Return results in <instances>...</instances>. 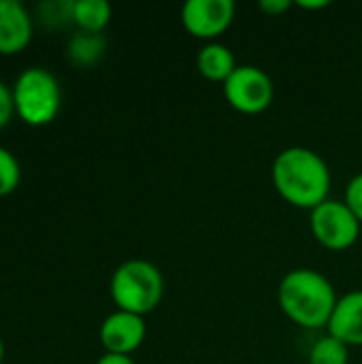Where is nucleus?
<instances>
[{"mask_svg":"<svg viewBox=\"0 0 362 364\" xmlns=\"http://www.w3.org/2000/svg\"><path fill=\"white\" fill-rule=\"evenodd\" d=\"M275 192L297 209H316L329 200L331 168L326 160L309 147H286L280 151L271 166Z\"/></svg>","mask_w":362,"mask_h":364,"instance_id":"nucleus-1","label":"nucleus"},{"mask_svg":"<svg viewBox=\"0 0 362 364\" xmlns=\"http://www.w3.org/2000/svg\"><path fill=\"white\" fill-rule=\"evenodd\" d=\"M337 299L333 284L316 269H292L277 288V303L286 318L307 331L329 326Z\"/></svg>","mask_w":362,"mask_h":364,"instance_id":"nucleus-2","label":"nucleus"},{"mask_svg":"<svg viewBox=\"0 0 362 364\" xmlns=\"http://www.w3.org/2000/svg\"><path fill=\"white\" fill-rule=\"evenodd\" d=\"M109 290L117 309L145 318L164 296V277L154 262L130 258L113 271Z\"/></svg>","mask_w":362,"mask_h":364,"instance_id":"nucleus-3","label":"nucleus"},{"mask_svg":"<svg viewBox=\"0 0 362 364\" xmlns=\"http://www.w3.org/2000/svg\"><path fill=\"white\" fill-rule=\"evenodd\" d=\"M15 115L28 126H47L62 109V87L58 77L45 66L23 68L13 85Z\"/></svg>","mask_w":362,"mask_h":364,"instance_id":"nucleus-4","label":"nucleus"},{"mask_svg":"<svg viewBox=\"0 0 362 364\" xmlns=\"http://www.w3.org/2000/svg\"><path fill=\"white\" fill-rule=\"evenodd\" d=\"M309 228L314 239L331 252H346L361 237V222L356 215L344 200L333 198L309 211Z\"/></svg>","mask_w":362,"mask_h":364,"instance_id":"nucleus-5","label":"nucleus"},{"mask_svg":"<svg viewBox=\"0 0 362 364\" xmlns=\"http://www.w3.org/2000/svg\"><path fill=\"white\" fill-rule=\"evenodd\" d=\"M228 105L243 115H258L267 111L275 98V85L269 73L258 66L241 64L222 85Z\"/></svg>","mask_w":362,"mask_h":364,"instance_id":"nucleus-6","label":"nucleus"},{"mask_svg":"<svg viewBox=\"0 0 362 364\" xmlns=\"http://www.w3.org/2000/svg\"><path fill=\"white\" fill-rule=\"evenodd\" d=\"M235 11L233 0H188L181 6V23L194 38L213 43L230 28Z\"/></svg>","mask_w":362,"mask_h":364,"instance_id":"nucleus-7","label":"nucleus"},{"mask_svg":"<svg viewBox=\"0 0 362 364\" xmlns=\"http://www.w3.org/2000/svg\"><path fill=\"white\" fill-rule=\"evenodd\" d=\"M147 335V326H145V318L130 314V311H122L115 309L113 314H109L98 331L100 343L105 348L107 354H122V356H130L132 352H137Z\"/></svg>","mask_w":362,"mask_h":364,"instance_id":"nucleus-8","label":"nucleus"},{"mask_svg":"<svg viewBox=\"0 0 362 364\" xmlns=\"http://www.w3.org/2000/svg\"><path fill=\"white\" fill-rule=\"evenodd\" d=\"M34 23L21 0H0V55L23 51L32 41Z\"/></svg>","mask_w":362,"mask_h":364,"instance_id":"nucleus-9","label":"nucleus"},{"mask_svg":"<svg viewBox=\"0 0 362 364\" xmlns=\"http://www.w3.org/2000/svg\"><path fill=\"white\" fill-rule=\"evenodd\" d=\"M326 328L329 335L348 348L362 346V290H352L337 299Z\"/></svg>","mask_w":362,"mask_h":364,"instance_id":"nucleus-10","label":"nucleus"},{"mask_svg":"<svg viewBox=\"0 0 362 364\" xmlns=\"http://www.w3.org/2000/svg\"><path fill=\"white\" fill-rule=\"evenodd\" d=\"M237 60L235 53L230 51V47L213 41V43H205L196 55V68L198 73L207 79V81H215L222 83L235 73L237 68Z\"/></svg>","mask_w":362,"mask_h":364,"instance_id":"nucleus-11","label":"nucleus"},{"mask_svg":"<svg viewBox=\"0 0 362 364\" xmlns=\"http://www.w3.org/2000/svg\"><path fill=\"white\" fill-rule=\"evenodd\" d=\"M107 51V41L102 38V34L96 32H75L68 43H66V55L75 66L81 68H90L96 62H100V58Z\"/></svg>","mask_w":362,"mask_h":364,"instance_id":"nucleus-12","label":"nucleus"},{"mask_svg":"<svg viewBox=\"0 0 362 364\" xmlns=\"http://www.w3.org/2000/svg\"><path fill=\"white\" fill-rule=\"evenodd\" d=\"M111 4L107 0H73V23L83 32L100 34L111 21Z\"/></svg>","mask_w":362,"mask_h":364,"instance_id":"nucleus-13","label":"nucleus"},{"mask_svg":"<svg viewBox=\"0 0 362 364\" xmlns=\"http://www.w3.org/2000/svg\"><path fill=\"white\" fill-rule=\"evenodd\" d=\"M309 364H348L350 363V348L335 339L333 335L320 337L307 356Z\"/></svg>","mask_w":362,"mask_h":364,"instance_id":"nucleus-14","label":"nucleus"},{"mask_svg":"<svg viewBox=\"0 0 362 364\" xmlns=\"http://www.w3.org/2000/svg\"><path fill=\"white\" fill-rule=\"evenodd\" d=\"M21 181V166L17 156L0 145V196H9Z\"/></svg>","mask_w":362,"mask_h":364,"instance_id":"nucleus-15","label":"nucleus"},{"mask_svg":"<svg viewBox=\"0 0 362 364\" xmlns=\"http://www.w3.org/2000/svg\"><path fill=\"white\" fill-rule=\"evenodd\" d=\"M38 13L45 23L49 26H64L73 21V0H51L38 4Z\"/></svg>","mask_w":362,"mask_h":364,"instance_id":"nucleus-16","label":"nucleus"},{"mask_svg":"<svg viewBox=\"0 0 362 364\" xmlns=\"http://www.w3.org/2000/svg\"><path fill=\"white\" fill-rule=\"evenodd\" d=\"M344 203L350 207V211L356 215V220L362 226V173L350 179V183L346 188V200Z\"/></svg>","mask_w":362,"mask_h":364,"instance_id":"nucleus-17","label":"nucleus"},{"mask_svg":"<svg viewBox=\"0 0 362 364\" xmlns=\"http://www.w3.org/2000/svg\"><path fill=\"white\" fill-rule=\"evenodd\" d=\"M15 115V107H13V94L11 87L0 79V130L11 122V117Z\"/></svg>","mask_w":362,"mask_h":364,"instance_id":"nucleus-18","label":"nucleus"},{"mask_svg":"<svg viewBox=\"0 0 362 364\" xmlns=\"http://www.w3.org/2000/svg\"><path fill=\"white\" fill-rule=\"evenodd\" d=\"M290 6H292L290 0H260V2H258V9H260L262 13L271 15V17H277V15L286 13Z\"/></svg>","mask_w":362,"mask_h":364,"instance_id":"nucleus-19","label":"nucleus"},{"mask_svg":"<svg viewBox=\"0 0 362 364\" xmlns=\"http://www.w3.org/2000/svg\"><path fill=\"white\" fill-rule=\"evenodd\" d=\"M96 364H137L130 356H122V354H102L98 360H96Z\"/></svg>","mask_w":362,"mask_h":364,"instance_id":"nucleus-20","label":"nucleus"},{"mask_svg":"<svg viewBox=\"0 0 362 364\" xmlns=\"http://www.w3.org/2000/svg\"><path fill=\"white\" fill-rule=\"evenodd\" d=\"M297 6H301V9H305V11H318V9H326L329 6V0H316V2H305V0H301V2H297Z\"/></svg>","mask_w":362,"mask_h":364,"instance_id":"nucleus-21","label":"nucleus"},{"mask_svg":"<svg viewBox=\"0 0 362 364\" xmlns=\"http://www.w3.org/2000/svg\"><path fill=\"white\" fill-rule=\"evenodd\" d=\"M2 358H4V343H2V337H0V364H2Z\"/></svg>","mask_w":362,"mask_h":364,"instance_id":"nucleus-22","label":"nucleus"}]
</instances>
